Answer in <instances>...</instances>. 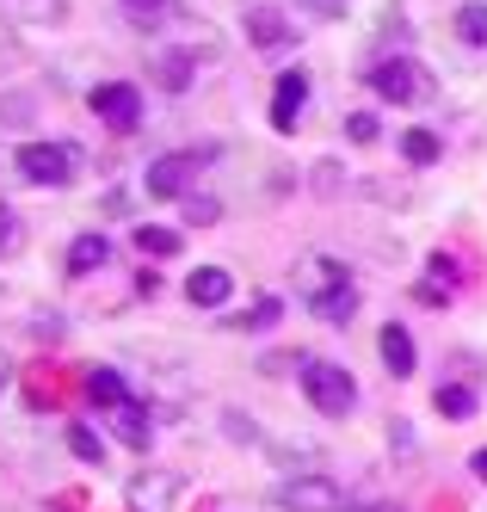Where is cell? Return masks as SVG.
Returning <instances> with one entry per match:
<instances>
[{
	"mask_svg": "<svg viewBox=\"0 0 487 512\" xmlns=\"http://www.w3.org/2000/svg\"><path fill=\"white\" fill-rule=\"evenodd\" d=\"M296 377H303V395L309 408L327 414V420H346L358 408V383L346 364H327V358H296Z\"/></svg>",
	"mask_w": 487,
	"mask_h": 512,
	"instance_id": "6da1fadb",
	"label": "cell"
},
{
	"mask_svg": "<svg viewBox=\"0 0 487 512\" xmlns=\"http://www.w3.org/2000/svg\"><path fill=\"white\" fill-rule=\"evenodd\" d=\"M13 167H19L25 186H68V179L81 173V149H74V142H25L13 155Z\"/></svg>",
	"mask_w": 487,
	"mask_h": 512,
	"instance_id": "7a4b0ae2",
	"label": "cell"
},
{
	"mask_svg": "<svg viewBox=\"0 0 487 512\" xmlns=\"http://www.w3.org/2000/svg\"><path fill=\"white\" fill-rule=\"evenodd\" d=\"M272 506L278 512H346V494L327 475H290V482L272 488Z\"/></svg>",
	"mask_w": 487,
	"mask_h": 512,
	"instance_id": "3957f363",
	"label": "cell"
},
{
	"mask_svg": "<svg viewBox=\"0 0 487 512\" xmlns=\"http://www.w3.org/2000/svg\"><path fill=\"white\" fill-rule=\"evenodd\" d=\"M216 149H185V155H161L155 167L142 173V186H148V198H185L198 186V173H204V161H210Z\"/></svg>",
	"mask_w": 487,
	"mask_h": 512,
	"instance_id": "277c9868",
	"label": "cell"
},
{
	"mask_svg": "<svg viewBox=\"0 0 487 512\" xmlns=\"http://www.w3.org/2000/svg\"><path fill=\"white\" fill-rule=\"evenodd\" d=\"M370 87H377L383 99H395V105H414L420 93H426V75H420V62L414 56H383V62H370V75H364Z\"/></svg>",
	"mask_w": 487,
	"mask_h": 512,
	"instance_id": "5b68a950",
	"label": "cell"
},
{
	"mask_svg": "<svg viewBox=\"0 0 487 512\" xmlns=\"http://www.w3.org/2000/svg\"><path fill=\"white\" fill-rule=\"evenodd\" d=\"M93 118H105L111 130H136V124H142V93H136L130 81L93 87Z\"/></svg>",
	"mask_w": 487,
	"mask_h": 512,
	"instance_id": "8992f818",
	"label": "cell"
},
{
	"mask_svg": "<svg viewBox=\"0 0 487 512\" xmlns=\"http://www.w3.org/2000/svg\"><path fill=\"white\" fill-rule=\"evenodd\" d=\"M179 475L173 469H148V475H136V482L124 488V500H130V512H173V500H179Z\"/></svg>",
	"mask_w": 487,
	"mask_h": 512,
	"instance_id": "52a82bcc",
	"label": "cell"
},
{
	"mask_svg": "<svg viewBox=\"0 0 487 512\" xmlns=\"http://www.w3.org/2000/svg\"><path fill=\"white\" fill-rule=\"evenodd\" d=\"M303 105H309V75L303 68H284L278 87H272V130H296V118H303Z\"/></svg>",
	"mask_w": 487,
	"mask_h": 512,
	"instance_id": "ba28073f",
	"label": "cell"
},
{
	"mask_svg": "<svg viewBox=\"0 0 487 512\" xmlns=\"http://www.w3.org/2000/svg\"><path fill=\"white\" fill-rule=\"evenodd\" d=\"M185 297H192L198 309H222V303L235 297V278L222 272V266H198L192 278H185Z\"/></svg>",
	"mask_w": 487,
	"mask_h": 512,
	"instance_id": "9c48e42d",
	"label": "cell"
},
{
	"mask_svg": "<svg viewBox=\"0 0 487 512\" xmlns=\"http://www.w3.org/2000/svg\"><path fill=\"white\" fill-rule=\"evenodd\" d=\"M247 38H253L259 50H284V44L296 38V25H290L278 7H253V13H247Z\"/></svg>",
	"mask_w": 487,
	"mask_h": 512,
	"instance_id": "30bf717a",
	"label": "cell"
},
{
	"mask_svg": "<svg viewBox=\"0 0 487 512\" xmlns=\"http://www.w3.org/2000/svg\"><path fill=\"white\" fill-rule=\"evenodd\" d=\"M383 364H389V377H414V334L401 321L383 327Z\"/></svg>",
	"mask_w": 487,
	"mask_h": 512,
	"instance_id": "8fae6325",
	"label": "cell"
},
{
	"mask_svg": "<svg viewBox=\"0 0 487 512\" xmlns=\"http://www.w3.org/2000/svg\"><path fill=\"white\" fill-rule=\"evenodd\" d=\"M99 266H111V241H105V235H74V247H68V272L87 278V272H99Z\"/></svg>",
	"mask_w": 487,
	"mask_h": 512,
	"instance_id": "7c38bea8",
	"label": "cell"
},
{
	"mask_svg": "<svg viewBox=\"0 0 487 512\" xmlns=\"http://www.w3.org/2000/svg\"><path fill=\"white\" fill-rule=\"evenodd\" d=\"M130 241H136L142 260H173V253H179V229H161V223H142Z\"/></svg>",
	"mask_w": 487,
	"mask_h": 512,
	"instance_id": "4fadbf2b",
	"label": "cell"
},
{
	"mask_svg": "<svg viewBox=\"0 0 487 512\" xmlns=\"http://www.w3.org/2000/svg\"><path fill=\"white\" fill-rule=\"evenodd\" d=\"M309 309H315L321 321H352V309H358V284H340V290H321V297H309Z\"/></svg>",
	"mask_w": 487,
	"mask_h": 512,
	"instance_id": "5bb4252c",
	"label": "cell"
},
{
	"mask_svg": "<svg viewBox=\"0 0 487 512\" xmlns=\"http://www.w3.org/2000/svg\"><path fill=\"white\" fill-rule=\"evenodd\" d=\"M87 395L99 401V408H124V401H130V389H124V377H118V371H111V364H99V371L87 377Z\"/></svg>",
	"mask_w": 487,
	"mask_h": 512,
	"instance_id": "9a60e30c",
	"label": "cell"
},
{
	"mask_svg": "<svg viewBox=\"0 0 487 512\" xmlns=\"http://www.w3.org/2000/svg\"><path fill=\"white\" fill-rule=\"evenodd\" d=\"M432 401H438L444 420H469V414H475V389H469V383H438Z\"/></svg>",
	"mask_w": 487,
	"mask_h": 512,
	"instance_id": "2e32d148",
	"label": "cell"
},
{
	"mask_svg": "<svg viewBox=\"0 0 487 512\" xmlns=\"http://www.w3.org/2000/svg\"><path fill=\"white\" fill-rule=\"evenodd\" d=\"M155 81H161L167 93H185V87H192V56H185V50H167V56L155 62Z\"/></svg>",
	"mask_w": 487,
	"mask_h": 512,
	"instance_id": "e0dca14e",
	"label": "cell"
},
{
	"mask_svg": "<svg viewBox=\"0 0 487 512\" xmlns=\"http://www.w3.org/2000/svg\"><path fill=\"white\" fill-rule=\"evenodd\" d=\"M111 420H118V432H124V445L148 451V414H142V401H124V408H111Z\"/></svg>",
	"mask_w": 487,
	"mask_h": 512,
	"instance_id": "ac0fdd59",
	"label": "cell"
},
{
	"mask_svg": "<svg viewBox=\"0 0 487 512\" xmlns=\"http://www.w3.org/2000/svg\"><path fill=\"white\" fill-rule=\"evenodd\" d=\"M309 297H321V290H340V284H352V272L340 266V260H327V253H315V260H309Z\"/></svg>",
	"mask_w": 487,
	"mask_h": 512,
	"instance_id": "d6986e66",
	"label": "cell"
},
{
	"mask_svg": "<svg viewBox=\"0 0 487 512\" xmlns=\"http://www.w3.org/2000/svg\"><path fill=\"white\" fill-rule=\"evenodd\" d=\"M457 38L463 44H487V7H481V0H463V7H457Z\"/></svg>",
	"mask_w": 487,
	"mask_h": 512,
	"instance_id": "ffe728a7",
	"label": "cell"
},
{
	"mask_svg": "<svg viewBox=\"0 0 487 512\" xmlns=\"http://www.w3.org/2000/svg\"><path fill=\"white\" fill-rule=\"evenodd\" d=\"M124 7H130V25L161 31V25H167V13H173V0H124Z\"/></svg>",
	"mask_w": 487,
	"mask_h": 512,
	"instance_id": "44dd1931",
	"label": "cell"
},
{
	"mask_svg": "<svg viewBox=\"0 0 487 512\" xmlns=\"http://www.w3.org/2000/svg\"><path fill=\"white\" fill-rule=\"evenodd\" d=\"M401 155L414 161V167H432V161H438V136H432V130H407V136H401Z\"/></svg>",
	"mask_w": 487,
	"mask_h": 512,
	"instance_id": "7402d4cb",
	"label": "cell"
},
{
	"mask_svg": "<svg viewBox=\"0 0 487 512\" xmlns=\"http://www.w3.org/2000/svg\"><path fill=\"white\" fill-rule=\"evenodd\" d=\"M68 451H74V457H87V463L105 457V445H99V432H93V426H68Z\"/></svg>",
	"mask_w": 487,
	"mask_h": 512,
	"instance_id": "603a6c76",
	"label": "cell"
},
{
	"mask_svg": "<svg viewBox=\"0 0 487 512\" xmlns=\"http://www.w3.org/2000/svg\"><path fill=\"white\" fill-rule=\"evenodd\" d=\"M278 315H284V303H278V297H259V303H253V315H235V321H241V327H253V334H266Z\"/></svg>",
	"mask_w": 487,
	"mask_h": 512,
	"instance_id": "cb8c5ba5",
	"label": "cell"
},
{
	"mask_svg": "<svg viewBox=\"0 0 487 512\" xmlns=\"http://www.w3.org/2000/svg\"><path fill=\"white\" fill-rule=\"evenodd\" d=\"M7 7H13L19 19H50V25L62 19V0H7Z\"/></svg>",
	"mask_w": 487,
	"mask_h": 512,
	"instance_id": "d4e9b609",
	"label": "cell"
},
{
	"mask_svg": "<svg viewBox=\"0 0 487 512\" xmlns=\"http://www.w3.org/2000/svg\"><path fill=\"white\" fill-rule=\"evenodd\" d=\"M25 241V223H19V210L13 204H0V253H13Z\"/></svg>",
	"mask_w": 487,
	"mask_h": 512,
	"instance_id": "484cf974",
	"label": "cell"
},
{
	"mask_svg": "<svg viewBox=\"0 0 487 512\" xmlns=\"http://www.w3.org/2000/svg\"><path fill=\"white\" fill-rule=\"evenodd\" d=\"M216 216H222V204H216V198H198V192L185 198V223H198V229H204V223H216Z\"/></svg>",
	"mask_w": 487,
	"mask_h": 512,
	"instance_id": "4316f807",
	"label": "cell"
},
{
	"mask_svg": "<svg viewBox=\"0 0 487 512\" xmlns=\"http://www.w3.org/2000/svg\"><path fill=\"white\" fill-rule=\"evenodd\" d=\"M352 142H377V118H370V112H352Z\"/></svg>",
	"mask_w": 487,
	"mask_h": 512,
	"instance_id": "83f0119b",
	"label": "cell"
},
{
	"mask_svg": "<svg viewBox=\"0 0 487 512\" xmlns=\"http://www.w3.org/2000/svg\"><path fill=\"white\" fill-rule=\"evenodd\" d=\"M444 278V290H451L457 284V260H451V253H432V284Z\"/></svg>",
	"mask_w": 487,
	"mask_h": 512,
	"instance_id": "f1b7e54d",
	"label": "cell"
},
{
	"mask_svg": "<svg viewBox=\"0 0 487 512\" xmlns=\"http://www.w3.org/2000/svg\"><path fill=\"white\" fill-rule=\"evenodd\" d=\"M303 7H315V13H340L346 0H303Z\"/></svg>",
	"mask_w": 487,
	"mask_h": 512,
	"instance_id": "f546056e",
	"label": "cell"
},
{
	"mask_svg": "<svg viewBox=\"0 0 487 512\" xmlns=\"http://www.w3.org/2000/svg\"><path fill=\"white\" fill-rule=\"evenodd\" d=\"M469 469H475V475H481V482H487V445H481V451L469 457Z\"/></svg>",
	"mask_w": 487,
	"mask_h": 512,
	"instance_id": "4dcf8cb0",
	"label": "cell"
},
{
	"mask_svg": "<svg viewBox=\"0 0 487 512\" xmlns=\"http://www.w3.org/2000/svg\"><path fill=\"white\" fill-rule=\"evenodd\" d=\"M352 512H395V506H352Z\"/></svg>",
	"mask_w": 487,
	"mask_h": 512,
	"instance_id": "1f68e13d",
	"label": "cell"
},
{
	"mask_svg": "<svg viewBox=\"0 0 487 512\" xmlns=\"http://www.w3.org/2000/svg\"><path fill=\"white\" fill-rule=\"evenodd\" d=\"M0 383H7V364H0Z\"/></svg>",
	"mask_w": 487,
	"mask_h": 512,
	"instance_id": "d6a6232c",
	"label": "cell"
}]
</instances>
